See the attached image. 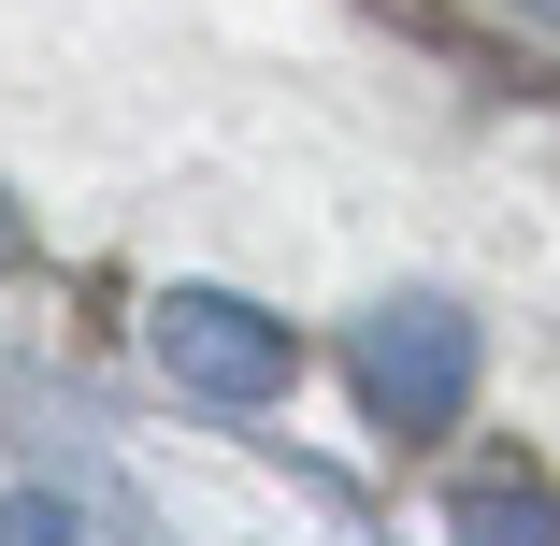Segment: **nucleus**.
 <instances>
[{
  "label": "nucleus",
  "mask_w": 560,
  "mask_h": 546,
  "mask_svg": "<svg viewBox=\"0 0 560 546\" xmlns=\"http://www.w3.org/2000/svg\"><path fill=\"white\" fill-rule=\"evenodd\" d=\"M360 388H374L388 431H445L460 388H475V332H460V316H431V302H402V316L360 332Z\"/></svg>",
  "instance_id": "nucleus-2"
},
{
  "label": "nucleus",
  "mask_w": 560,
  "mask_h": 546,
  "mask_svg": "<svg viewBox=\"0 0 560 546\" xmlns=\"http://www.w3.org/2000/svg\"><path fill=\"white\" fill-rule=\"evenodd\" d=\"M0 259H15V231H0Z\"/></svg>",
  "instance_id": "nucleus-5"
},
{
  "label": "nucleus",
  "mask_w": 560,
  "mask_h": 546,
  "mask_svg": "<svg viewBox=\"0 0 560 546\" xmlns=\"http://www.w3.org/2000/svg\"><path fill=\"white\" fill-rule=\"evenodd\" d=\"M0 546H72V518L58 503H0Z\"/></svg>",
  "instance_id": "nucleus-4"
},
{
  "label": "nucleus",
  "mask_w": 560,
  "mask_h": 546,
  "mask_svg": "<svg viewBox=\"0 0 560 546\" xmlns=\"http://www.w3.org/2000/svg\"><path fill=\"white\" fill-rule=\"evenodd\" d=\"M159 360H173L201 403H288V332L245 316L231 288H173V302H159Z\"/></svg>",
  "instance_id": "nucleus-1"
},
{
  "label": "nucleus",
  "mask_w": 560,
  "mask_h": 546,
  "mask_svg": "<svg viewBox=\"0 0 560 546\" xmlns=\"http://www.w3.org/2000/svg\"><path fill=\"white\" fill-rule=\"evenodd\" d=\"M445 532H460V546H560V503L532 475H475L460 503H445Z\"/></svg>",
  "instance_id": "nucleus-3"
}]
</instances>
